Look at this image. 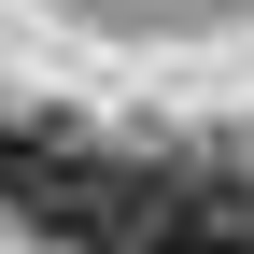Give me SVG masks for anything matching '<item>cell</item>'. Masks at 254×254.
Listing matches in <instances>:
<instances>
[{
  "label": "cell",
  "mask_w": 254,
  "mask_h": 254,
  "mask_svg": "<svg viewBox=\"0 0 254 254\" xmlns=\"http://www.w3.org/2000/svg\"><path fill=\"white\" fill-rule=\"evenodd\" d=\"M155 198H170V170L99 155V141H43V170L14 184V212H28L57 254H141V240H155Z\"/></svg>",
  "instance_id": "cell-1"
},
{
  "label": "cell",
  "mask_w": 254,
  "mask_h": 254,
  "mask_svg": "<svg viewBox=\"0 0 254 254\" xmlns=\"http://www.w3.org/2000/svg\"><path fill=\"white\" fill-rule=\"evenodd\" d=\"M141 254H254V184H240V170H170Z\"/></svg>",
  "instance_id": "cell-2"
},
{
  "label": "cell",
  "mask_w": 254,
  "mask_h": 254,
  "mask_svg": "<svg viewBox=\"0 0 254 254\" xmlns=\"http://www.w3.org/2000/svg\"><path fill=\"white\" fill-rule=\"evenodd\" d=\"M43 141H57V127H28V113H0V198H14V184L43 170Z\"/></svg>",
  "instance_id": "cell-3"
}]
</instances>
